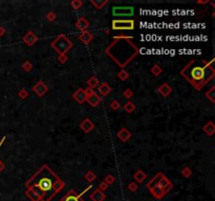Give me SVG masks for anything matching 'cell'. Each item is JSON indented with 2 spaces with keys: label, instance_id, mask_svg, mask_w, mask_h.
Masks as SVG:
<instances>
[{
  "label": "cell",
  "instance_id": "3",
  "mask_svg": "<svg viewBox=\"0 0 215 201\" xmlns=\"http://www.w3.org/2000/svg\"><path fill=\"white\" fill-rule=\"evenodd\" d=\"M133 21L131 20H116L113 22V27L114 29H132L133 28Z\"/></svg>",
  "mask_w": 215,
  "mask_h": 201
},
{
  "label": "cell",
  "instance_id": "4",
  "mask_svg": "<svg viewBox=\"0 0 215 201\" xmlns=\"http://www.w3.org/2000/svg\"><path fill=\"white\" fill-rule=\"evenodd\" d=\"M191 77L195 81H202L205 77V67H194L191 70Z\"/></svg>",
  "mask_w": 215,
  "mask_h": 201
},
{
  "label": "cell",
  "instance_id": "1",
  "mask_svg": "<svg viewBox=\"0 0 215 201\" xmlns=\"http://www.w3.org/2000/svg\"><path fill=\"white\" fill-rule=\"evenodd\" d=\"M134 13L132 6H114L113 8V14L116 17H130Z\"/></svg>",
  "mask_w": 215,
  "mask_h": 201
},
{
  "label": "cell",
  "instance_id": "2",
  "mask_svg": "<svg viewBox=\"0 0 215 201\" xmlns=\"http://www.w3.org/2000/svg\"><path fill=\"white\" fill-rule=\"evenodd\" d=\"M38 188L43 192H49L54 188V182L49 177H43L39 180L38 182Z\"/></svg>",
  "mask_w": 215,
  "mask_h": 201
},
{
  "label": "cell",
  "instance_id": "5",
  "mask_svg": "<svg viewBox=\"0 0 215 201\" xmlns=\"http://www.w3.org/2000/svg\"><path fill=\"white\" fill-rule=\"evenodd\" d=\"M64 201H79V198L75 195H68L67 197L65 198Z\"/></svg>",
  "mask_w": 215,
  "mask_h": 201
}]
</instances>
